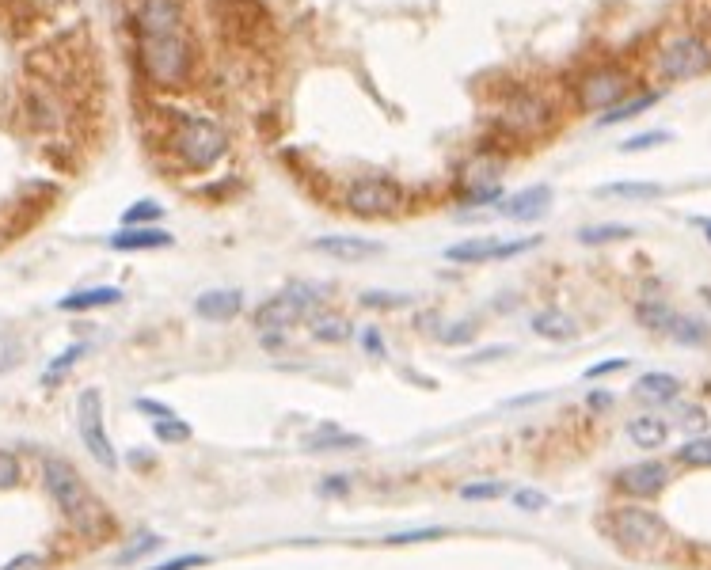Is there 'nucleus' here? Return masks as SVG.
<instances>
[{"label":"nucleus","mask_w":711,"mask_h":570,"mask_svg":"<svg viewBox=\"0 0 711 570\" xmlns=\"http://www.w3.org/2000/svg\"><path fill=\"white\" fill-rule=\"evenodd\" d=\"M84 354H88V346H84V342H73V346H69V350H61L58 354V361H54V365H50V369H46V384H54V380L61 377V373H65V369H69V365H77L80 358H84Z\"/></svg>","instance_id":"obj_33"},{"label":"nucleus","mask_w":711,"mask_h":570,"mask_svg":"<svg viewBox=\"0 0 711 570\" xmlns=\"http://www.w3.org/2000/svg\"><path fill=\"white\" fill-rule=\"evenodd\" d=\"M666 141H673L670 130H647V133L628 137V141L620 145V152H643V149H654V145H666Z\"/></svg>","instance_id":"obj_34"},{"label":"nucleus","mask_w":711,"mask_h":570,"mask_svg":"<svg viewBox=\"0 0 711 570\" xmlns=\"http://www.w3.org/2000/svg\"><path fill=\"white\" fill-rule=\"evenodd\" d=\"M609 403H613V396H605V392H594V396H590V407H609Z\"/></svg>","instance_id":"obj_49"},{"label":"nucleus","mask_w":711,"mask_h":570,"mask_svg":"<svg viewBox=\"0 0 711 570\" xmlns=\"http://www.w3.org/2000/svg\"><path fill=\"white\" fill-rule=\"evenodd\" d=\"M206 563H210V555L191 551V555H175V559H168V563H160V567L153 570H194V567H206Z\"/></svg>","instance_id":"obj_38"},{"label":"nucleus","mask_w":711,"mask_h":570,"mask_svg":"<svg viewBox=\"0 0 711 570\" xmlns=\"http://www.w3.org/2000/svg\"><path fill=\"white\" fill-rule=\"evenodd\" d=\"M404 206V190L388 175H362L346 187V209L358 217H385Z\"/></svg>","instance_id":"obj_7"},{"label":"nucleus","mask_w":711,"mask_h":570,"mask_svg":"<svg viewBox=\"0 0 711 570\" xmlns=\"http://www.w3.org/2000/svg\"><path fill=\"white\" fill-rule=\"evenodd\" d=\"M632 88V76L620 73V69H597L578 84V103L586 111H613L616 103L628 95Z\"/></svg>","instance_id":"obj_11"},{"label":"nucleus","mask_w":711,"mask_h":570,"mask_svg":"<svg viewBox=\"0 0 711 570\" xmlns=\"http://www.w3.org/2000/svg\"><path fill=\"white\" fill-rule=\"evenodd\" d=\"M0 570H46V563H42V555H35V551H23L16 559H8Z\"/></svg>","instance_id":"obj_43"},{"label":"nucleus","mask_w":711,"mask_h":570,"mask_svg":"<svg viewBox=\"0 0 711 570\" xmlns=\"http://www.w3.org/2000/svg\"><path fill=\"white\" fill-rule=\"evenodd\" d=\"M16 361H20V342L12 339V335H0V373L12 369Z\"/></svg>","instance_id":"obj_41"},{"label":"nucleus","mask_w":711,"mask_h":570,"mask_svg":"<svg viewBox=\"0 0 711 570\" xmlns=\"http://www.w3.org/2000/svg\"><path fill=\"white\" fill-rule=\"evenodd\" d=\"M635 316H639L643 327H651V331H670L673 320H677V312H673L666 301H643L635 308Z\"/></svg>","instance_id":"obj_25"},{"label":"nucleus","mask_w":711,"mask_h":570,"mask_svg":"<svg viewBox=\"0 0 711 570\" xmlns=\"http://www.w3.org/2000/svg\"><path fill=\"white\" fill-rule=\"evenodd\" d=\"M514 502H518V510H525V513H537L548 506V498H544L540 491H533V487H525V491L514 494Z\"/></svg>","instance_id":"obj_40"},{"label":"nucleus","mask_w":711,"mask_h":570,"mask_svg":"<svg viewBox=\"0 0 711 570\" xmlns=\"http://www.w3.org/2000/svg\"><path fill=\"white\" fill-rule=\"evenodd\" d=\"M533 331L548 342H567L575 339V320L567 312H559V308H544V312L533 316Z\"/></svg>","instance_id":"obj_21"},{"label":"nucleus","mask_w":711,"mask_h":570,"mask_svg":"<svg viewBox=\"0 0 711 570\" xmlns=\"http://www.w3.org/2000/svg\"><path fill=\"white\" fill-rule=\"evenodd\" d=\"M172 232L156 225H141V228H118L111 236V247L115 251H156V247H172Z\"/></svg>","instance_id":"obj_16"},{"label":"nucleus","mask_w":711,"mask_h":570,"mask_svg":"<svg viewBox=\"0 0 711 570\" xmlns=\"http://www.w3.org/2000/svg\"><path fill=\"white\" fill-rule=\"evenodd\" d=\"M540 236H529V240H487V236H476V240H464V244L445 247V259L449 263H499V259H514L521 251L537 247Z\"/></svg>","instance_id":"obj_10"},{"label":"nucleus","mask_w":711,"mask_h":570,"mask_svg":"<svg viewBox=\"0 0 711 570\" xmlns=\"http://www.w3.org/2000/svg\"><path fill=\"white\" fill-rule=\"evenodd\" d=\"M613 536L632 551H654L666 540V525L662 517L651 510H639V506H624L613 513Z\"/></svg>","instance_id":"obj_9"},{"label":"nucleus","mask_w":711,"mask_h":570,"mask_svg":"<svg viewBox=\"0 0 711 570\" xmlns=\"http://www.w3.org/2000/svg\"><path fill=\"white\" fill-rule=\"evenodd\" d=\"M362 346H366L369 354H377V358H385V342H381V335H377L373 327H369L366 335H362Z\"/></svg>","instance_id":"obj_46"},{"label":"nucleus","mask_w":711,"mask_h":570,"mask_svg":"<svg viewBox=\"0 0 711 570\" xmlns=\"http://www.w3.org/2000/svg\"><path fill=\"white\" fill-rule=\"evenodd\" d=\"M354 335V323L343 320L339 312H316L312 316V339L320 342H346Z\"/></svg>","instance_id":"obj_24"},{"label":"nucleus","mask_w":711,"mask_h":570,"mask_svg":"<svg viewBox=\"0 0 711 570\" xmlns=\"http://www.w3.org/2000/svg\"><path fill=\"white\" fill-rule=\"evenodd\" d=\"M172 149L179 152V160L191 171H206L229 152V137H225V130H221L213 118L183 111V114H175Z\"/></svg>","instance_id":"obj_3"},{"label":"nucleus","mask_w":711,"mask_h":570,"mask_svg":"<svg viewBox=\"0 0 711 570\" xmlns=\"http://www.w3.org/2000/svg\"><path fill=\"white\" fill-rule=\"evenodd\" d=\"M77 430L84 449L92 453L96 464L118 468V453L111 445V437H107V426H103V396H99V388H84L77 396Z\"/></svg>","instance_id":"obj_6"},{"label":"nucleus","mask_w":711,"mask_h":570,"mask_svg":"<svg viewBox=\"0 0 711 570\" xmlns=\"http://www.w3.org/2000/svg\"><path fill=\"white\" fill-rule=\"evenodd\" d=\"M164 217V206H156L153 198H141L134 206L122 213V228H141V225H153Z\"/></svg>","instance_id":"obj_27"},{"label":"nucleus","mask_w":711,"mask_h":570,"mask_svg":"<svg viewBox=\"0 0 711 570\" xmlns=\"http://www.w3.org/2000/svg\"><path fill=\"white\" fill-rule=\"evenodd\" d=\"M502 156L495 152H480L476 160H468L461 168V206H487L502 198Z\"/></svg>","instance_id":"obj_8"},{"label":"nucleus","mask_w":711,"mask_h":570,"mask_svg":"<svg viewBox=\"0 0 711 570\" xmlns=\"http://www.w3.org/2000/svg\"><path fill=\"white\" fill-rule=\"evenodd\" d=\"M597 194H605V198H635V202H651V198H662V187H658V183H609V187H601Z\"/></svg>","instance_id":"obj_26"},{"label":"nucleus","mask_w":711,"mask_h":570,"mask_svg":"<svg viewBox=\"0 0 711 570\" xmlns=\"http://www.w3.org/2000/svg\"><path fill=\"white\" fill-rule=\"evenodd\" d=\"M658 99H662V92H643V95H632V99H620L613 111H605L597 118V126H620V122H628L635 114L651 111Z\"/></svg>","instance_id":"obj_23"},{"label":"nucleus","mask_w":711,"mask_h":570,"mask_svg":"<svg viewBox=\"0 0 711 570\" xmlns=\"http://www.w3.org/2000/svg\"><path fill=\"white\" fill-rule=\"evenodd\" d=\"M366 445V437H358V434H343L339 426H320L316 434H308L305 437V449L308 453H346V449H362Z\"/></svg>","instance_id":"obj_19"},{"label":"nucleus","mask_w":711,"mask_h":570,"mask_svg":"<svg viewBox=\"0 0 711 570\" xmlns=\"http://www.w3.org/2000/svg\"><path fill=\"white\" fill-rule=\"evenodd\" d=\"M316 301H320V285H312V282L289 285V289L274 293L270 301H263L255 308V327H263V331H286L293 323L308 320V312H312Z\"/></svg>","instance_id":"obj_4"},{"label":"nucleus","mask_w":711,"mask_h":570,"mask_svg":"<svg viewBox=\"0 0 711 570\" xmlns=\"http://www.w3.org/2000/svg\"><path fill=\"white\" fill-rule=\"evenodd\" d=\"M510 491L502 479H491V483H468L461 487V498L464 502H487V498H502V494Z\"/></svg>","instance_id":"obj_32"},{"label":"nucleus","mask_w":711,"mask_h":570,"mask_svg":"<svg viewBox=\"0 0 711 570\" xmlns=\"http://www.w3.org/2000/svg\"><path fill=\"white\" fill-rule=\"evenodd\" d=\"M548 118H552V107L540 99V95L525 92L518 99H510L506 107H502V126L514 133H537L548 126Z\"/></svg>","instance_id":"obj_12"},{"label":"nucleus","mask_w":711,"mask_h":570,"mask_svg":"<svg viewBox=\"0 0 711 570\" xmlns=\"http://www.w3.org/2000/svg\"><path fill=\"white\" fill-rule=\"evenodd\" d=\"M632 228L628 225H586L578 228V240L582 244H613V240H628Z\"/></svg>","instance_id":"obj_28"},{"label":"nucleus","mask_w":711,"mask_h":570,"mask_svg":"<svg viewBox=\"0 0 711 570\" xmlns=\"http://www.w3.org/2000/svg\"><path fill=\"white\" fill-rule=\"evenodd\" d=\"M122 301V289L118 285H92V289H80V293H69L61 297L58 308L61 312H92V308H107V304Z\"/></svg>","instance_id":"obj_18"},{"label":"nucleus","mask_w":711,"mask_h":570,"mask_svg":"<svg viewBox=\"0 0 711 570\" xmlns=\"http://www.w3.org/2000/svg\"><path fill=\"white\" fill-rule=\"evenodd\" d=\"M681 392V380L673 373H643L635 380V396L647 399V403H670Z\"/></svg>","instance_id":"obj_20"},{"label":"nucleus","mask_w":711,"mask_h":570,"mask_svg":"<svg viewBox=\"0 0 711 570\" xmlns=\"http://www.w3.org/2000/svg\"><path fill=\"white\" fill-rule=\"evenodd\" d=\"M620 369H628V358H609V361H597L586 369V380H597V377H609V373H620Z\"/></svg>","instance_id":"obj_42"},{"label":"nucleus","mask_w":711,"mask_h":570,"mask_svg":"<svg viewBox=\"0 0 711 570\" xmlns=\"http://www.w3.org/2000/svg\"><path fill=\"white\" fill-rule=\"evenodd\" d=\"M156 437L164 441V445H183V441H191V426L183 422V418H160V422H153Z\"/></svg>","instance_id":"obj_30"},{"label":"nucleus","mask_w":711,"mask_h":570,"mask_svg":"<svg viewBox=\"0 0 711 570\" xmlns=\"http://www.w3.org/2000/svg\"><path fill=\"white\" fill-rule=\"evenodd\" d=\"M312 251H324L343 263H362V259H377L385 247L366 236H320V240H312Z\"/></svg>","instance_id":"obj_15"},{"label":"nucleus","mask_w":711,"mask_h":570,"mask_svg":"<svg viewBox=\"0 0 711 570\" xmlns=\"http://www.w3.org/2000/svg\"><path fill=\"white\" fill-rule=\"evenodd\" d=\"M666 464H658V460H643V464H632V468H624V472L616 475V483H620V491L635 494V498H651L666 487Z\"/></svg>","instance_id":"obj_14"},{"label":"nucleus","mask_w":711,"mask_h":570,"mask_svg":"<svg viewBox=\"0 0 711 570\" xmlns=\"http://www.w3.org/2000/svg\"><path fill=\"white\" fill-rule=\"evenodd\" d=\"M628 437H632L639 449H658V445L670 437V426H666V418H658V415H639L628 422Z\"/></svg>","instance_id":"obj_22"},{"label":"nucleus","mask_w":711,"mask_h":570,"mask_svg":"<svg viewBox=\"0 0 711 570\" xmlns=\"http://www.w3.org/2000/svg\"><path fill=\"white\" fill-rule=\"evenodd\" d=\"M711 69V46L700 35H673L658 50V73L666 80H696Z\"/></svg>","instance_id":"obj_5"},{"label":"nucleus","mask_w":711,"mask_h":570,"mask_svg":"<svg viewBox=\"0 0 711 570\" xmlns=\"http://www.w3.org/2000/svg\"><path fill=\"white\" fill-rule=\"evenodd\" d=\"M677 460L689 468H711V437H692L677 449Z\"/></svg>","instance_id":"obj_29"},{"label":"nucleus","mask_w":711,"mask_h":570,"mask_svg":"<svg viewBox=\"0 0 711 570\" xmlns=\"http://www.w3.org/2000/svg\"><path fill=\"white\" fill-rule=\"evenodd\" d=\"M670 335H673V339H677V342H685V346H700V342L708 339V331H704V323L685 320V316H677V320H673Z\"/></svg>","instance_id":"obj_31"},{"label":"nucleus","mask_w":711,"mask_h":570,"mask_svg":"<svg viewBox=\"0 0 711 570\" xmlns=\"http://www.w3.org/2000/svg\"><path fill=\"white\" fill-rule=\"evenodd\" d=\"M240 308H244V301H240L236 289H210V293H202V297L194 301V312H198L202 320H213V323L232 320Z\"/></svg>","instance_id":"obj_17"},{"label":"nucleus","mask_w":711,"mask_h":570,"mask_svg":"<svg viewBox=\"0 0 711 570\" xmlns=\"http://www.w3.org/2000/svg\"><path fill=\"white\" fill-rule=\"evenodd\" d=\"M156 548H160V536H156V532H145L137 544H130V548L118 555V563H134V559H141V555H149V551Z\"/></svg>","instance_id":"obj_37"},{"label":"nucleus","mask_w":711,"mask_h":570,"mask_svg":"<svg viewBox=\"0 0 711 570\" xmlns=\"http://www.w3.org/2000/svg\"><path fill=\"white\" fill-rule=\"evenodd\" d=\"M42 483H46L50 498L58 502V510L65 513L84 536H99V532L107 529V510L88 494L84 479H80L77 468H73L69 460H58V456L46 460V464H42Z\"/></svg>","instance_id":"obj_2"},{"label":"nucleus","mask_w":711,"mask_h":570,"mask_svg":"<svg viewBox=\"0 0 711 570\" xmlns=\"http://www.w3.org/2000/svg\"><path fill=\"white\" fill-rule=\"evenodd\" d=\"M362 304H369V308H407L411 297H407V293H381V289H369V293H362Z\"/></svg>","instance_id":"obj_35"},{"label":"nucleus","mask_w":711,"mask_h":570,"mask_svg":"<svg viewBox=\"0 0 711 570\" xmlns=\"http://www.w3.org/2000/svg\"><path fill=\"white\" fill-rule=\"evenodd\" d=\"M20 483V460L8 453V449H0V491H8V487H16Z\"/></svg>","instance_id":"obj_36"},{"label":"nucleus","mask_w":711,"mask_h":570,"mask_svg":"<svg viewBox=\"0 0 711 570\" xmlns=\"http://www.w3.org/2000/svg\"><path fill=\"white\" fill-rule=\"evenodd\" d=\"M552 209V187L548 183H537V187H525L518 190V194H510L506 202H502V217L506 221H537V217H544Z\"/></svg>","instance_id":"obj_13"},{"label":"nucleus","mask_w":711,"mask_h":570,"mask_svg":"<svg viewBox=\"0 0 711 570\" xmlns=\"http://www.w3.org/2000/svg\"><path fill=\"white\" fill-rule=\"evenodd\" d=\"M445 536V529H415V532H396V536H388L385 544H419V540H438Z\"/></svg>","instance_id":"obj_39"},{"label":"nucleus","mask_w":711,"mask_h":570,"mask_svg":"<svg viewBox=\"0 0 711 570\" xmlns=\"http://www.w3.org/2000/svg\"><path fill=\"white\" fill-rule=\"evenodd\" d=\"M472 335H476V323H472V320H461V323H453V331H442V342L457 346V342H468Z\"/></svg>","instance_id":"obj_44"},{"label":"nucleus","mask_w":711,"mask_h":570,"mask_svg":"<svg viewBox=\"0 0 711 570\" xmlns=\"http://www.w3.org/2000/svg\"><path fill=\"white\" fill-rule=\"evenodd\" d=\"M681 422H685V426H692V430H704V422H708V418H704V411H700V407H689V411L681 415Z\"/></svg>","instance_id":"obj_47"},{"label":"nucleus","mask_w":711,"mask_h":570,"mask_svg":"<svg viewBox=\"0 0 711 570\" xmlns=\"http://www.w3.org/2000/svg\"><path fill=\"white\" fill-rule=\"evenodd\" d=\"M141 69L156 88H183L191 76V38L179 0H137L134 8Z\"/></svg>","instance_id":"obj_1"},{"label":"nucleus","mask_w":711,"mask_h":570,"mask_svg":"<svg viewBox=\"0 0 711 570\" xmlns=\"http://www.w3.org/2000/svg\"><path fill=\"white\" fill-rule=\"evenodd\" d=\"M700 228H704V236H708V244H711V221H700Z\"/></svg>","instance_id":"obj_50"},{"label":"nucleus","mask_w":711,"mask_h":570,"mask_svg":"<svg viewBox=\"0 0 711 570\" xmlns=\"http://www.w3.org/2000/svg\"><path fill=\"white\" fill-rule=\"evenodd\" d=\"M137 411L153 415V422H160V418H175L172 407H164V403H156V399H137Z\"/></svg>","instance_id":"obj_45"},{"label":"nucleus","mask_w":711,"mask_h":570,"mask_svg":"<svg viewBox=\"0 0 711 570\" xmlns=\"http://www.w3.org/2000/svg\"><path fill=\"white\" fill-rule=\"evenodd\" d=\"M350 483H346V475H327V483L320 487V491H327V494H343Z\"/></svg>","instance_id":"obj_48"}]
</instances>
